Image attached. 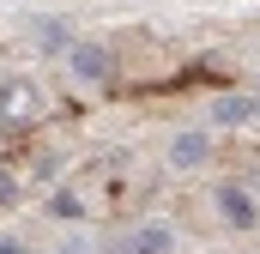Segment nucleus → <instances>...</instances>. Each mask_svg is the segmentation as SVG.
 Wrapping results in <instances>:
<instances>
[{"mask_svg": "<svg viewBox=\"0 0 260 254\" xmlns=\"http://www.w3.org/2000/svg\"><path fill=\"white\" fill-rule=\"evenodd\" d=\"M37 115H43V91L30 79H0V121L24 127V121H37Z\"/></svg>", "mask_w": 260, "mask_h": 254, "instance_id": "4", "label": "nucleus"}, {"mask_svg": "<svg viewBox=\"0 0 260 254\" xmlns=\"http://www.w3.org/2000/svg\"><path fill=\"white\" fill-rule=\"evenodd\" d=\"M49 212H55V218H85V200H79L73 188H61L55 200H49Z\"/></svg>", "mask_w": 260, "mask_h": 254, "instance_id": "8", "label": "nucleus"}, {"mask_svg": "<svg viewBox=\"0 0 260 254\" xmlns=\"http://www.w3.org/2000/svg\"><path fill=\"white\" fill-rule=\"evenodd\" d=\"M109 254H176V224L170 218H139L109 242Z\"/></svg>", "mask_w": 260, "mask_h": 254, "instance_id": "1", "label": "nucleus"}, {"mask_svg": "<svg viewBox=\"0 0 260 254\" xmlns=\"http://www.w3.org/2000/svg\"><path fill=\"white\" fill-rule=\"evenodd\" d=\"M212 206H218V218H224L230 230H254L260 224V206H254V194L242 188V182H218V188H212Z\"/></svg>", "mask_w": 260, "mask_h": 254, "instance_id": "3", "label": "nucleus"}, {"mask_svg": "<svg viewBox=\"0 0 260 254\" xmlns=\"http://www.w3.org/2000/svg\"><path fill=\"white\" fill-rule=\"evenodd\" d=\"M0 254H24V242L18 236H0Z\"/></svg>", "mask_w": 260, "mask_h": 254, "instance_id": "10", "label": "nucleus"}, {"mask_svg": "<svg viewBox=\"0 0 260 254\" xmlns=\"http://www.w3.org/2000/svg\"><path fill=\"white\" fill-rule=\"evenodd\" d=\"M37 49H49V55H67L73 49V37H67L61 18H37Z\"/></svg>", "mask_w": 260, "mask_h": 254, "instance_id": "7", "label": "nucleus"}, {"mask_svg": "<svg viewBox=\"0 0 260 254\" xmlns=\"http://www.w3.org/2000/svg\"><path fill=\"white\" fill-rule=\"evenodd\" d=\"M254 97H248V91H230V97H218V103H212V127H248L254 121Z\"/></svg>", "mask_w": 260, "mask_h": 254, "instance_id": "6", "label": "nucleus"}, {"mask_svg": "<svg viewBox=\"0 0 260 254\" xmlns=\"http://www.w3.org/2000/svg\"><path fill=\"white\" fill-rule=\"evenodd\" d=\"M12 200H18V176H12V170H0V206H12Z\"/></svg>", "mask_w": 260, "mask_h": 254, "instance_id": "9", "label": "nucleus"}, {"mask_svg": "<svg viewBox=\"0 0 260 254\" xmlns=\"http://www.w3.org/2000/svg\"><path fill=\"white\" fill-rule=\"evenodd\" d=\"M206 164H212V133H206V127H182V133L170 139V170H176V176H194Z\"/></svg>", "mask_w": 260, "mask_h": 254, "instance_id": "5", "label": "nucleus"}, {"mask_svg": "<svg viewBox=\"0 0 260 254\" xmlns=\"http://www.w3.org/2000/svg\"><path fill=\"white\" fill-rule=\"evenodd\" d=\"M67 73H73V85H109L115 79V55L103 43H73L67 49Z\"/></svg>", "mask_w": 260, "mask_h": 254, "instance_id": "2", "label": "nucleus"}]
</instances>
